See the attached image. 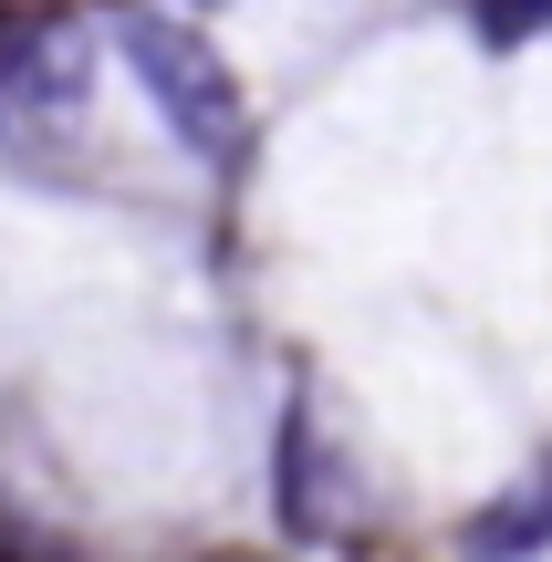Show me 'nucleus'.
<instances>
[{
    "mask_svg": "<svg viewBox=\"0 0 552 562\" xmlns=\"http://www.w3.org/2000/svg\"><path fill=\"white\" fill-rule=\"evenodd\" d=\"M115 53H125V74L146 83L157 125H167L199 167H240V157H250L240 74L219 63V42H209L188 11H115Z\"/></svg>",
    "mask_w": 552,
    "mask_h": 562,
    "instance_id": "f257e3e1",
    "label": "nucleus"
},
{
    "mask_svg": "<svg viewBox=\"0 0 552 562\" xmlns=\"http://www.w3.org/2000/svg\"><path fill=\"white\" fill-rule=\"evenodd\" d=\"M271 510H282L292 542H334V531H354V469H345V438H324V417H313L303 385L282 396V438H271Z\"/></svg>",
    "mask_w": 552,
    "mask_h": 562,
    "instance_id": "f03ea898",
    "label": "nucleus"
},
{
    "mask_svg": "<svg viewBox=\"0 0 552 562\" xmlns=\"http://www.w3.org/2000/svg\"><path fill=\"white\" fill-rule=\"evenodd\" d=\"M459 552H470V562H542L552 552V459L521 490H500V501L470 521V542H459Z\"/></svg>",
    "mask_w": 552,
    "mask_h": 562,
    "instance_id": "7ed1b4c3",
    "label": "nucleus"
}]
</instances>
